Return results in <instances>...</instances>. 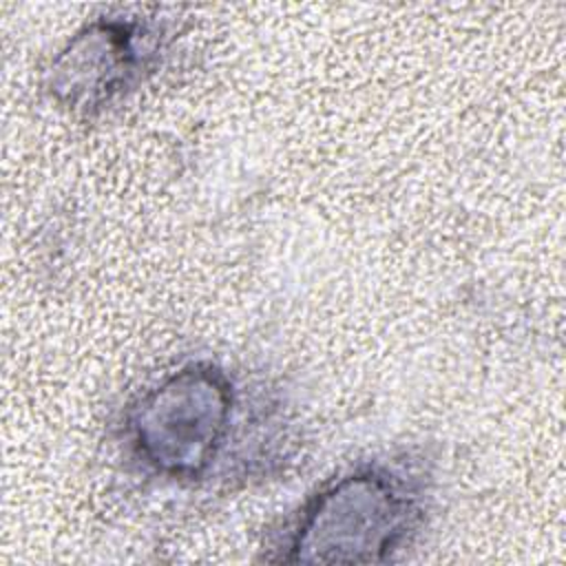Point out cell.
Segmentation results:
<instances>
[{"label": "cell", "mask_w": 566, "mask_h": 566, "mask_svg": "<svg viewBox=\"0 0 566 566\" xmlns=\"http://www.w3.org/2000/svg\"><path fill=\"white\" fill-rule=\"evenodd\" d=\"M106 455L135 491L217 500L268 486L310 444L301 396L281 374L217 352H186L111 407Z\"/></svg>", "instance_id": "obj_1"}, {"label": "cell", "mask_w": 566, "mask_h": 566, "mask_svg": "<svg viewBox=\"0 0 566 566\" xmlns=\"http://www.w3.org/2000/svg\"><path fill=\"white\" fill-rule=\"evenodd\" d=\"M442 495L444 464L436 444L396 442L358 453L263 528L256 562L402 564L433 533Z\"/></svg>", "instance_id": "obj_2"}, {"label": "cell", "mask_w": 566, "mask_h": 566, "mask_svg": "<svg viewBox=\"0 0 566 566\" xmlns=\"http://www.w3.org/2000/svg\"><path fill=\"white\" fill-rule=\"evenodd\" d=\"M188 24L170 7H108L53 51L40 73V93L69 119H108L170 69Z\"/></svg>", "instance_id": "obj_3"}]
</instances>
